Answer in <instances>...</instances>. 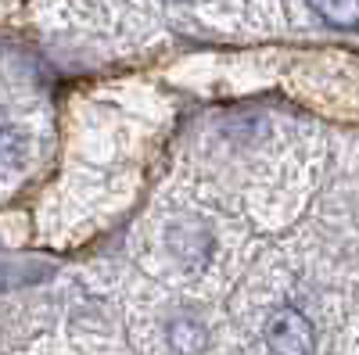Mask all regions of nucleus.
Returning a JSON list of instances; mask_svg holds the SVG:
<instances>
[{"label":"nucleus","mask_w":359,"mask_h":355,"mask_svg":"<svg viewBox=\"0 0 359 355\" xmlns=\"http://www.w3.org/2000/svg\"><path fill=\"white\" fill-rule=\"evenodd\" d=\"M266 341L273 348V355H313V348H316L313 323L291 305L277 309L266 319Z\"/></svg>","instance_id":"obj_1"},{"label":"nucleus","mask_w":359,"mask_h":355,"mask_svg":"<svg viewBox=\"0 0 359 355\" xmlns=\"http://www.w3.org/2000/svg\"><path fill=\"white\" fill-rule=\"evenodd\" d=\"M22 155H25L22 133L15 130V123H8V115L0 111V180H4V176H11V172L22 165Z\"/></svg>","instance_id":"obj_2"},{"label":"nucleus","mask_w":359,"mask_h":355,"mask_svg":"<svg viewBox=\"0 0 359 355\" xmlns=\"http://www.w3.org/2000/svg\"><path fill=\"white\" fill-rule=\"evenodd\" d=\"M309 8L334 29H355L359 25V0H309Z\"/></svg>","instance_id":"obj_3"},{"label":"nucleus","mask_w":359,"mask_h":355,"mask_svg":"<svg viewBox=\"0 0 359 355\" xmlns=\"http://www.w3.org/2000/svg\"><path fill=\"white\" fill-rule=\"evenodd\" d=\"M169 4H187V0H169Z\"/></svg>","instance_id":"obj_4"}]
</instances>
